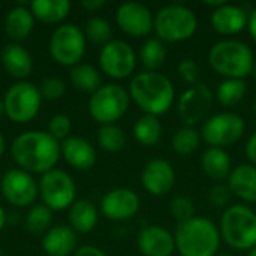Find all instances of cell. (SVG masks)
<instances>
[{"instance_id": "6da1fadb", "label": "cell", "mask_w": 256, "mask_h": 256, "mask_svg": "<svg viewBox=\"0 0 256 256\" xmlns=\"http://www.w3.org/2000/svg\"><path fill=\"white\" fill-rule=\"evenodd\" d=\"M10 156L20 170L30 174H45L56 168L60 154V142L44 130L20 134L10 144Z\"/></svg>"}, {"instance_id": "7a4b0ae2", "label": "cell", "mask_w": 256, "mask_h": 256, "mask_svg": "<svg viewBox=\"0 0 256 256\" xmlns=\"http://www.w3.org/2000/svg\"><path fill=\"white\" fill-rule=\"evenodd\" d=\"M129 96L141 111L158 117L172 106L176 92L166 75L159 72H141L130 81Z\"/></svg>"}, {"instance_id": "3957f363", "label": "cell", "mask_w": 256, "mask_h": 256, "mask_svg": "<svg viewBox=\"0 0 256 256\" xmlns=\"http://www.w3.org/2000/svg\"><path fill=\"white\" fill-rule=\"evenodd\" d=\"M174 238L182 256H214L220 246L219 228L212 220L196 216L178 224Z\"/></svg>"}, {"instance_id": "277c9868", "label": "cell", "mask_w": 256, "mask_h": 256, "mask_svg": "<svg viewBox=\"0 0 256 256\" xmlns=\"http://www.w3.org/2000/svg\"><path fill=\"white\" fill-rule=\"evenodd\" d=\"M208 63L226 80H243L254 72L255 56L250 46L237 39L216 42L208 51Z\"/></svg>"}, {"instance_id": "5b68a950", "label": "cell", "mask_w": 256, "mask_h": 256, "mask_svg": "<svg viewBox=\"0 0 256 256\" xmlns=\"http://www.w3.org/2000/svg\"><path fill=\"white\" fill-rule=\"evenodd\" d=\"M220 237L237 250L256 248V213L246 206H231L220 218Z\"/></svg>"}, {"instance_id": "8992f818", "label": "cell", "mask_w": 256, "mask_h": 256, "mask_svg": "<svg viewBox=\"0 0 256 256\" xmlns=\"http://www.w3.org/2000/svg\"><path fill=\"white\" fill-rule=\"evenodd\" d=\"M198 28V18L192 9L183 4H168L158 10L154 30L160 40L182 42L190 39Z\"/></svg>"}, {"instance_id": "52a82bcc", "label": "cell", "mask_w": 256, "mask_h": 256, "mask_svg": "<svg viewBox=\"0 0 256 256\" xmlns=\"http://www.w3.org/2000/svg\"><path fill=\"white\" fill-rule=\"evenodd\" d=\"M129 92L118 84L100 86L88 99V112L98 123L114 124L129 108Z\"/></svg>"}, {"instance_id": "ba28073f", "label": "cell", "mask_w": 256, "mask_h": 256, "mask_svg": "<svg viewBox=\"0 0 256 256\" xmlns=\"http://www.w3.org/2000/svg\"><path fill=\"white\" fill-rule=\"evenodd\" d=\"M4 116L14 123H28L32 122L42 105V94L39 87L28 81H18L12 84L4 96Z\"/></svg>"}, {"instance_id": "9c48e42d", "label": "cell", "mask_w": 256, "mask_h": 256, "mask_svg": "<svg viewBox=\"0 0 256 256\" xmlns=\"http://www.w3.org/2000/svg\"><path fill=\"white\" fill-rule=\"evenodd\" d=\"M51 58L60 64L74 68L81 63V58L86 52V34L75 24H62L58 26L48 44Z\"/></svg>"}, {"instance_id": "30bf717a", "label": "cell", "mask_w": 256, "mask_h": 256, "mask_svg": "<svg viewBox=\"0 0 256 256\" xmlns=\"http://www.w3.org/2000/svg\"><path fill=\"white\" fill-rule=\"evenodd\" d=\"M39 196L51 212L70 208L76 201V186L74 178L62 170H51L40 176L38 183Z\"/></svg>"}, {"instance_id": "8fae6325", "label": "cell", "mask_w": 256, "mask_h": 256, "mask_svg": "<svg viewBox=\"0 0 256 256\" xmlns=\"http://www.w3.org/2000/svg\"><path fill=\"white\" fill-rule=\"evenodd\" d=\"M246 130L244 120L236 112H219L202 124V140L210 147L224 148L237 142Z\"/></svg>"}, {"instance_id": "7c38bea8", "label": "cell", "mask_w": 256, "mask_h": 256, "mask_svg": "<svg viewBox=\"0 0 256 256\" xmlns=\"http://www.w3.org/2000/svg\"><path fill=\"white\" fill-rule=\"evenodd\" d=\"M99 64L102 72L110 78L123 80L135 70L136 54L128 42L112 39L102 46L99 52Z\"/></svg>"}, {"instance_id": "4fadbf2b", "label": "cell", "mask_w": 256, "mask_h": 256, "mask_svg": "<svg viewBox=\"0 0 256 256\" xmlns=\"http://www.w3.org/2000/svg\"><path fill=\"white\" fill-rule=\"evenodd\" d=\"M0 189L4 200L15 207H32L39 195L38 183L33 176L20 168L9 170L0 180Z\"/></svg>"}, {"instance_id": "5bb4252c", "label": "cell", "mask_w": 256, "mask_h": 256, "mask_svg": "<svg viewBox=\"0 0 256 256\" xmlns=\"http://www.w3.org/2000/svg\"><path fill=\"white\" fill-rule=\"evenodd\" d=\"M213 104V93L212 90L202 84L198 82L195 86H190L188 90H184L178 99V116L189 128L204 120L207 112L210 111Z\"/></svg>"}, {"instance_id": "9a60e30c", "label": "cell", "mask_w": 256, "mask_h": 256, "mask_svg": "<svg viewBox=\"0 0 256 256\" xmlns=\"http://www.w3.org/2000/svg\"><path fill=\"white\" fill-rule=\"evenodd\" d=\"M116 21L120 30L132 38H144L154 28L152 10L136 2L122 3L116 12Z\"/></svg>"}, {"instance_id": "2e32d148", "label": "cell", "mask_w": 256, "mask_h": 256, "mask_svg": "<svg viewBox=\"0 0 256 256\" xmlns=\"http://www.w3.org/2000/svg\"><path fill=\"white\" fill-rule=\"evenodd\" d=\"M140 210V196L132 189L117 188L106 192L100 201V212L110 220L132 219Z\"/></svg>"}, {"instance_id": "e0dca14e", "label": "cell", "mask_w": 256, "mask_h": 256, "mask_svg": "<svg viewBox=\"0 0 256 256\" xmlns=\"http://www.w3.org/2000/svg\"><path fill=\"white\" fill-rule=\"evenodd\" d=\"M141 182L148 194L154 196L166 195L174 188L176 171L170 162L164 159H153L144 166Z\"/></svg>"}, {"instance_id": "ac0fdd59", "label": "cell", "mask_w": 256, "mask_h": 256, "mask_svg": "<svg viewBox=\"0 0 256 256\" xmlns=\"http://www.w3.org/2000/svg\"><path fill=\"white\" fill-rule=\"evenodd\" d=\"M138 249L144 256H171L176 250L174 236L164 226L150 225L138 234Z\"/></svg>"}, {"instance_id": "d6986e66", "label": "cell", "mask_w": 256, "mask_h": 256, "mask_svg": "<svg viewBox=\"0 0 256 256\" xmlns=\"http://www.w3.org/2000/svg\"><path fill=\"white\" fill-rule=\"evenodd\" d=\"M60 154L68 165L78 171H88L96 164L94 147L81 136H69L60 142Z\"/></svg>"}, {"instance_id": "ffe728a7", "label": "cell", "mask_w": 256, "mask_h": 256, "mask_svg": "<svg viewBox=\"0 0 256 256\" xmlns=\"http://www.w3.org/2000/svg\"><path fill=\"white\" fill-rule=\"evenodd\" d=\"M78 238L69 225L51 226L42 238V249L46 256H72L75 254Z\"/></svg>"}, {"instance_id": "44dd1931", "label": "cell", "mask_w": 256, "mask_h": 256, "mask_svg": "<svg viewBox=\"0 0 256 256\" xmlns=\"http://www.w3.org/2000/svg\"><path fill=\"white\" fill-rule=\"evenodd\" d=\"M2 66L6 74L15 80L26 81V78L33 70V58L32 54L21 44H8L0 54Z\"/></svg>"}, {"instance_id": "7402d4cb", "label": "cell", "mask_w": 256, "mask_h": 256, "mask_svg": "<svg viewBox=\"0 0 256 256\" xmlns=\"http://www.w3.org/2000/svg\"><path fill=\"white\" fill-rule=\"evenodd\" d=\"M248 18L243 8L225 3L218 9H213L212 26L219 34H237L248 26Z\"/></svg>"}, {"instance_id": "603a6c76", "label": "cell", "mask_w": 256, "mask_h": 256, "mask_svg": "<svg viewBox=\"0 0 256 256\" xmlns=\"http://www.w3.org/2000/svg\"><path fill=\"white\" fill-rule=\"evenodd\" d=\"M34 27V16L27 6H15L12 8L4 18V33L6 36L14 40L15 44H20L26 40Z\"/></svg>"}, {"instance_id": "cb8c5ba5", "label": "cell", "mask_w": 256, "mask_h": 256, "mask_svg": "<svg viewBox=\"0 0 256 256\" xmlns=\"http://www.w3.org/2000/svg\"><path fill=\"white\" fill-rule=\"evenodd\" d=\"M228 188L232 195L243 201L256 202V166L255 165H238L228 177Z\"/></svg>"}, {"instance_id": "d4e9b609", "label": "cell", "mask_w": 256, "mask_h": 256, "mask_svg": "<svg viewBox=\"0 0 256 256\" xmlns=\"http://www.w3.org/2000/svg\"><path fill=\"white\" fill-rule=\"evenodd\" d=\"M69 226L80 234H88L94 230L99 214L88 200H76L69 208Z\"/></svg>"}, {"instance_id": "484cf974", "label": "cell", "mask_w": 256, "mask_h": 256, "mask_svg": "<svg viewBox=\"0 0 256 256\" xmlns=\"http://www.w3.org/2000/svg\"><path fill=\"white\" fill-rule=\"evenodd\" d=\"M202 171L207 177L212 180H225L230 177L232 168H231V158L224 148L218 147H208L201 159Z\"/></svg>"}, {"instance_id": "4316f807", "label": "cell", "mask_w": 256, "mask_h": 256, "mask_svg": "<svg viewBox=\"0 0 256 256\" xmlns=\"http://www.w3.org/2000/svg\"><path fill=\"white\" fill-rule=\"evenodd\" d=\"M34 20L45 24L62 22L70 12L68 0H34L28 4Z\"/></svg>"}, {"instance_id": "83f0119b", "label": "cell", "mask_w": 256, "mask_h": 256, "mask_svg": "<svg viewBox=\"0 0 256 256\" xmlns=\"http://www.w3.org/2000/svg\"><path fill=\"white\" fill-rule=\"evenodd\" d=\"M72 86L84 93H94L100 87V74L99 70L88 63H78L70 68L69 74Z\"/></svg>"}, {"instance_id": "f1b7e54d", "label": "cell", "mask_w": 256, "mask_h": 256, "mask_svg": "<svg viewBox=\"0 0 256 256\" xmlns=\"http://www.w3.org/2000/svg\"><path fill=\"white\" fill-rule=\"evenodd\" d=\"M134 136L142 146H154L162 136L160 120L154 116L144 114L134 124Z\"/></svg>"}, {"instance_id": "f546056e", "label": "cell", "mask_w": 256, "mask_h": 256, "mask_svg": "<svg viewBox=\"0 0 256 256\" xmlns=\"http://www.w3.org/2000/svg\"><path fill=\"white\" fill-rule=\"evenodd\" d=\"M140 60L147 72H156L166 60V50L160 39H147L140 50Z\"/></svg>"}, {"instance_id": "4dcf8cb0", "label": "cell", "mask_w": 256, "mask_h": 256, "mask_svg": "<svg viewBox=\"0 0 256 256\" xmlns=\"http://www.w3.org/2000/svg\"><path fill=\"white\" fill-rule=\"evenodd\" d=\"M26 228L32 234H45L52 224V212L44 204H34L28 208L26 219Z\"/></svg>"}, {"instance_id": "1f68e13d", "label": "cell", "mask_w": 256, "mask_h": 256, "mask_svg": "<svg viewBox=\"0 0 256 256\" xmlns=\"http://www.w3.org/2000/svg\"><path fill=\"white\" fill-rule=\"evenodd\" d=\"M248 92L243 80H225L216 90V99L224 106H234L244 98Z\"/></svg>"}, {"instance_id": "d6a6232c", "label": "cell", "mask_w": 256, "mask_h": 256, "mask_svg": "<svg viewBox=\"0 0 256 256\" xmlns=\"http://www.w3.org/2000/svg\"><path fill=\"white\" fill-rule=\"evenodd\" d=\"M98 144L105 152H120L126 144V135L122 128L116 124H104L98 130Z\"/></svg>"}, {"instance_id": "836d02e7", "label": "cell", "mask_w": 256, "mask_h": 256, "mask_svg": "<svg viewBox=\"0 0 256 256\" xmlns=\"http://www.w3.org/2000/svg\"><path fill=\"white\" fill-rule=\"evenodd\" d=\"M198 147H200V134L196 129L186 126L176 132L172 138V148L178 154L182 156L192 154Z\"/></svg>"}, {"instance_id": "e575fe53", "label": "cell", "mask_w": 256, "mask_h": 256, "mask_svg": "<svg viewBox=\"0 0 256 256\" xmlns=\"http://www.w3.org/2000/svg\"><path fill=\"white\" fill-rule=\"evenodd\" d=\"M86 38L90 39L94 44L99 45H105L111 40V34H112V28L110 26V22L102 18V16H93L86 22Z\"/></svg>"}, {"instance_id": "d590c367", "label": "cell", "mask_w": 256, "mask_h": 256, "mask_svg": "<svg viewBox=\"0 0 256 256\" xmlns=\"http://www.w3.org/2000/svg\"><path fill=\"white\" fill-rule=\"evenodd\" d=\"M170 212L178 224L188 222L195 218V206L189 196H176L170 204Z\"/></svg>"}, {"instance_id": "8d00e7d4", "label": "cell", "mask_w": 256, "mask_h": 256, "mask_svg": "<svg viewBox=\"0 0 256 256\" xmlns=\"http://www.w3.org/2000/svg\"><path fill=\"white\" fill-rule=\"evenodd\" d=\"M72 130V120L66 114H56L51 117L48 123V134L56 138L57 141H64L70 136Z\"/></svg>"}, {"instance_id": "74e56055", "label": "cell", "mask_w": 256, "mask_h": 256, "mask_svg": "<svg viewBox=\"0 0 256 256\" xmlns=\"http://www.w3.org/2000/svg\"><path fill=\"white\" fill-rule=\"evenodd\" d=\"M39 92L42 94V99L57 100L63 98V94L66 93V82L58 76H50L40 82Z\"/></svg>"}, {"instance_id": "f35d334b", "label": "cell", "mask_w": 256, "mask_h": 256, "mask_svg": "<svg viewBox=\"0 0 256 256\" xmlns=\"http://www.w3.org/2000/svg\"><path fill=\"white\" fill-rule=\"evenodd\" d=\"M177 72H178V76L189 86H195L200 82V78H201V69L200 66L190 60V58H186V60H182L177 66Z\"/></svg>"}, {"instance_id": "ab89813d", "label": "cell", "mask_w": 256, "mask_h": 256, "mask_svg": "<svg viewBox=\"0 0 256 256\" xmlns=\"http://www.w3.org/2000/svg\"><path fill=\"white\" fill-rule=\"evenodd\" d=\"M232 198V192L228 188V184H216L210 194H208V200L214 207H225L230 204Z\"/></svg>"}, {"instance_id": "60d3db41", "label": "cell", "mask_w": 256, "mask_h": 256, "mask_svg": "<svg viewBox=\"0 0 256 256\" xmlns=\"http://www.w3.org/2000/svg\"><path fill=\"white\" fill-rule=\"evenodd\" d=\"M72 256H106L104 250H100L99 248L94 246H81L75 250V254Z\"/></svg>"}, {"instance_id": "b9f144b4", "label": "cell", "mask_w": 256, "mask_h": 256, "mask_svg": "<svg viewBox=\"0 0 256 256\" xmlns=\"http://www.w3.org/2000/svg\"><path fill=\"white\" fill-rule=\"evenodd\" d=\"M246 156L252 162V165L256 166V132L249 138V141L246 144Z\"/></svg>"}, {"instance_id": "7bdbcfd3", "label": "cell", "mask_w": 256, "mask_h": 256, "mask_svg": "<svg viewBox=\"0 0 256 256\" xmlns=\"http://www.w3.org/2000/svg\"><path fill=\"white\" fill-rule=\"evenodd\" d=\"M104 4H105V0H84V2H81V6L88 12H94V10L100 9Z\"/></svg>"}, {"instance_id": "ee69618b", "label": "cell", "mask_w": 256, "mask_h": 256, "mask_svg": "<svg viewBox=\"0 0 256 256\" xmlns=\"http://www.w3.org/2000/svg\"><path fill=\"white\" fill-rule=\"evenodd\" d=\"M248 28H249V33L256 44V8L250 12L249 18H248Z\"/></svg>"}, {"instance_id": "f6af8a7d", "label": "cell", "mask_w": 256, "mask_h": 256, "mask_svg": "<svg viewBox=\"0 0 256 256\" xmlns=\"http://www.w3.org/2000/svg\"><path fill=\"white\" fill-rule=\"evenodd\" d=\"M204 3L208 4V6H213L214 9H218V8H220V6H224L226 2H225V0H206Z\"/></svg>"}, {"instance_id": "bcb514c9", "label": "cell", "mask_w": 256, "mask_h": 256, "mask_svg": "<svg viewBox=\"0 0 256 256\" xmlns=\"http://www.w3.org/2000/svg\"><path fill=\"white\" fill-rule=\"evenodd\" d=\"M4 225H6V212H4V208L0 206V232L3 231Z\"/></svg>"}, {"instance_id": "7dc6e473", "label": "cell", "mask_w": 256, "mask_h": 256, "mask_svg": "<svg viewBox=\"0 0 256 256\" xmlns=\"http://www.w3.org/2000/svg\"><path fill=\"white\" fill-rule=\"evenodd\" d=\"M4 148H6L4 136H3V135H2V132H0V159H2V156H3V153H4Z\"/></svg>"}, {"instance_id": "c3c4849f", "label": "cell", "mask_w": 256, "mask_h": 256, "mask_svg": "<svg viewBox=\"0 0 256 256\" xmlns=\"http://www.w3.org/2000/svg\"><path fill=\"white\" fill-rule=\"evenodd\" d=\"M4 116V105H3V99H0V120Z\"/></svg>"}, {"instance_id": "681fc988", "label": "cell", "mask_w": 256, "mask_h": 256, "mask_svg": "<svg viewBox=\"0 0 256 256\" xmlns=\"http://www.w3.org/2000/svg\"><path fill=\"white\" fill-rule=\"evenodd\" d=\"M249 256H256V248H254V249L249 252Z\"/></svg>"}, {"instance_id": "f907efd6", "label": "cell", "mask_w": 256, "mask_h": 256, "mask_svg": "<svg viewBox=\"0 0 256 256\" xmlns=\"http://www.w3.org/2000/svg\"><path fill=\"white\" fill-rule=\"evenodd\" d=\"M252 74H254V76L256 78V58H255V64H254V72H252Z\"/></svg>"}, {"instance_id": "816d5d0a", "label": "cell", "mask_w": 256, "mask_h": 256, "mask_svg": "<svg viewBox=\"0 0 256 256\" xmlns=\"http://www.w3.org/2000/svg\"><path fill=\"white\" fill-rule=\"evenodd\" d=\"M254 110H255V114H256V99H255V104H254Z\"/></svg>"}, {"instance_id": "f5cc1de1", "label": "cell", "mask_w": 256, "mask_h": 256, "mask_svg": "<svg viewBox=\"0 0 256 256\" xmlns=\"http://www.w3.org/2000/svg\"><path fill=\"white\" fill-rule=\"evenodd\" d=\"M219 256H234V255H219Z\"/></svg>"}, {"instance_id": "db71d44e", "label": "cell", "mask_w": 256, "mask_h": 256, "mask_svg": "<svg viewBox=\"0 0 256 256\" xmlns=\"http://www.w3.org/2000/svg\"><path fill=\"white\" fill-rule=\"evenodd\" d=\"M0 256H2V250H0Z\"/></svg>"}, {"instance_id": "11a10c76", "label": "cell", "mask_w": 256, "mask_h": 256, "mask_svg": "<svg viewBox=\"0 0 256 256\" xmlns=\"http://www.w3.org/2000/svg\"><path fill=\"white\" fill-rule=\"evenodd\" d=\"M0 180H2V177H0Z\"/></svg>"}]
</instances>
